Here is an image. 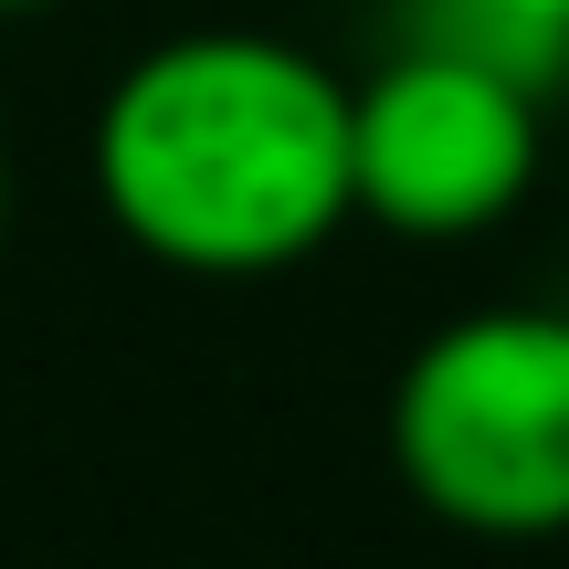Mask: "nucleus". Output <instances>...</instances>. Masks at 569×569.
Here are the masks:
<instances>
[{"label":"nucleus","mask_w":569,"mask_h":569,"mask_svg":"<svg viewBox=\"0 0 569 569\" xmlns=\"http://www.w3.org/2000/svg\"><path fill=\"white\" fill-rule=\"evenodd\" d=\"M0 232H11V148H0Z\"/></svg>","instance_id":"nucleus-5"},{"label":"nucleus","mask_w":569,"mask_h":569,"mask_svg":"<svg viewBox=\"0 0 569 569\" xmlns=\"http://www.w3.org/2000/svg\"><path fill=\"white\" fill-rule=\"evenodd\" d=\"M422 32L465 42V53H496L538 96L569 74V0H422Z\"/></svg>","instance_id":"nucleus-4"},{"label":"nucleus","mask_w":569,"mask_h":569,"mask_svg":"<svg viewBox=\"0 0 569 569\" xmlns=\"http://www.w3.org/2000/svg\"><path fill=\"white\" fill-rule=\"evenodd\" d=\"M84 169L127 253L201 284H264L359 222L348 74L253 21L169 32L106 84Z\"/></svg>","instance_id":"nucleus-1"},{"label":"nucleus","mask_w":569,"mask_h":569,"mask_svg":"<svg viewBox=\"0 0 569 569\" xmlns=\"http://www.w3.org/2000/svg\"><path fill=\"white\" fill-rule=\"evenodd\" d=\"M538 159H549L538 84L443 32L401 42L348 84V190H359V222L401 243H475L517 222Z\"/></svg>","instance_id":"nucleus-3"},{"label":"nucleus","mask_w":569,"mask_h":569,"mask_svg":"<svg viewBox=\"0 0 569 569\" xmlns=\"http://www.w3.org/2000/svg\"><path fill=\"white\" fill-rule=\"evenodd\" d=\"M11 11H53V0H0V21H11Z\"/></svg>","instance_id":"nucleus-6"},{"label":"nucleus","mask_w":569,"mask_h":569,"mask_svg":"<svg viewBox=\"0 0 569 569\" xmlns=\"http://www.w3.org/2000/svg\"><path fill=\"white\" fill-rule=\"evenodd\" d=\"M380 443L401 496L453 538H569V306H465L390 369Z\"/></svg>","instance_id":"nucleus-2"}]
</instances>
